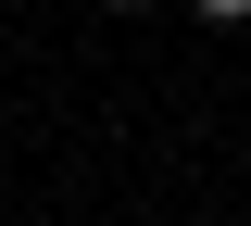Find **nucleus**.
<instances>
[{"mask_svg":"<svg viewBox=\"0 0 251 226\" xmlns=\"http://www.w3.org/2000/svg\"><path fill=\"white\" fill-rule=\"evenodd\" d=\"M113 13H151V0H113Z\"/></svg>","mask_w":251,"mask_h":226,"instance_id":"f03ea898","label":"nucleus"},{"mask_svg":"<svg viewBox=\"0 0 251 226\" xmlns=\"http://www.w3.org/2000/svg\"><path fill=\"white\" fill-rule=\"evenodd\" d=\"M188 13H214V25H251V0H188Z\"/></svg>","mask_w":251,"mask_h":226,"instance_id":"f257e3e1","label":"nucleus"}]
</instances>
